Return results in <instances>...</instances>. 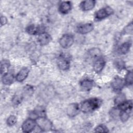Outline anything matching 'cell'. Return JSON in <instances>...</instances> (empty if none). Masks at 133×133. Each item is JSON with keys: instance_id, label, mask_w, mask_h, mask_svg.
I'll use <instances>...</instances> for the list:
<instances>
[{"instance_id": "cell-20", "label": "cell", "mask_w": 133, "mask_h": 133, "mask_svg": "<svg viewBox=\"0 0 133 133\" xmlns=\"http://www.w3.org/2000/svg\"><path fill=\"white\" fill-rule=\"evenodd\" d=\"M131 111L126 110V111H120L119 114V117L121 121L123 122H126L129 118L130 115Z\"/></svg>"}, {"instance_id": "cell-17", "label": "cell", "mask_w": 133, "mask_h": 133, "mask_svg": "<svg viewBox=\"0 0 133 133\" xmlns=\"http://www.w3.org/2000/svg\"><path fill=\"white\" fill-rule=\"evenodd\" d=\"M81 87L86 90H90L94 85V82L92 80L90 79H84L80 83Z\"/></svg>"}, {"instance_id": "cell-4", "label": "cell", "mask_w": 133, "mask_h": 133, "mask_svg": "<svg viewBox=\"0 0 133 133\" xmlns=\"http://www.w3.org/2000/svg\"><path fill=\"white\" fill-rule=\"evenodd\" d=\"M74 37L72 35L66 34L63 35L59 39L60 46L65 49L70 48L74 43Z\"/></svg>"}, {"instance_id": "cell-23", "label": "cell", "mask_w": 133, "mask_h": 133, "mask_svg": "<svg viewBox=\"0 0 133 133\" xmlns=\"http://www.w3.org/2000/svg\"><path fill=\"white\" fill-rule=\"evenodd\" d=\"M133 30V24L132 22H131L128 25H127L123 30L122 34L123 35L126 34H132Z\"/></svg>"}, {"instance_id": "cell-21", "label": "cell", "mask_w": 133, "mask_h": 133, "mask_svg": "<svg viewBox=\"0 0 133 133\" xmlns=\"http://www.w3.org/2000/svg\"><path fill=\"white\" fill-rule=\"evenodd\" d=\"M10 66L9 61L7 60H3L1 62V73L4 75L7 73V70Z\"/></svg>"}, {"instance_id": "cell-1", "label": "cell", "mask_w": 133, "mask_h": 133, "mask_svg": "<svg viewBox=\"0 0 133 133\" xmlns=\"http://www.w3.org/2000/svg\"><path fill=\"white\" fill-rule=\"evenodd\" d=\"M102 100L98 98H92L83 101L80 106L81 111L84 113H90L99 108Z\"/></svg>"}, {"instance_id": "cell-24", "label": "cell", "mask_w": 133, "mask_h": 133, "mask_svg": "<svg viewBox=\"0 0 133 133\" xmlns=\"http://www.w3.org/2000/svg\"><path fill=\"white\" fill-rule=\"evenodd\" d=\"M124 81L125 85L130 86L132 84V72L131 71H128L127 73Z\"/></svg>"}, {"instance_id": "cell-7", "label": "cell", "mask_w": 133, "mask_h": 133, "mask_svg": "<svg viewBox=\"0 0 133 133\" xmlns=\"http://www.w3.org/2000/svg\"><path fill=\"white\" fill-rule=\"evenodd\" d=\"M36 122L34 119L29 118L25 120L22 124L21 129L24 132H32L36 126Z\"/></svg>"}, {"instance_id": "cell-18", "label": "cell", "mask_w": 133, "mask_h": 133, "mask_svg": "<svg viewBox=\"0 0 133 133\" xmlns=\"http://www.w3.org/2000/svg\"><path fill=\"white\" fill-rule=\"evenodd\" d=\"M14 80V76L11 73L7 72L2 76V82L5 85H9L11 84Z\"/></svg>"}, {"instance_id": "cell-26", "label": "cell", "mask_w": 133, "mask_h": 133, "mask_svg": "<svg viewBox=\"0 0 133 133\" xmlns=\"http://www.w3.org/2000/svg\"><path fill=\"white\" fill-rule=\"evenodd\" d=\"M88 54L90 56V57L94 58H97L100 55V50L99 49L97 48H92L89 50Z\"/></svg>"}, {"instance_id": "cell-6", "label": "cell", "mask_w": 133, "mask_h": 133, "mask_svg": "<svg viewBox=\"0 0 133 133\" xmlns=\"http://www.w3.org/2000/svg\"><path fill=\"white\" fill-rule=\"evenodd\" d=\"M125 85L124 79L119 76H116L111 83V87L113 90L116 91H121Z\"/></svg>"}, {"instance_id": "cell-13", "label": "cell", "mask_w": 133, "mask_h": 133, "mask_svg": "<svg viewBox=\"0 0 133 133\" xmlns=\"http://www.w3.org/2000/svg\"><path fill=\"white\" fill-rule=\"evenodd\" d=\"M72 8V4L70 1H63L61 2L58 7V9L60 12L62 14H68Z\"/></svg>"}, {"instance_id": "cell-27", "label": "cell", "mask_w": 133, "mask_h": 133, "mask_svg": "<svg viewBox=\"0 0 133 133\" xmlns=\"http://www.w3.org/2000/svg\"><path fill=\"white\" fill-rule=\"evenodd\" d=\"M17 119L16 116L15 115H11L8 117V118L7 119L6 122L8 126H12L17 123Z\"/></svg>"}, {"instance_id": "cell-16", "label": "cell", "mask_w": 133, "mask_h": 133, "mask_svg": "<svg viewBox=\"0 0 133 133\" xmlns=\"http://www.w3.org/2000/svg\"><path fill=\"white\" fill-rule=\"evenodd\" d=\"M116 107L120 111H131L132 108V100H125L119 104L116 105Z\"/></svg>"}, {"instance_id": "cell-14", "label": "cell", "mask_w": 133, "mask_h": 133, "mask_svg": "<svg viewBox=\"0 0 133 133\" xmlns=\"http://www.w3.org/2000/svg\"><path fill=\"white\" fill-rule=\"evenodd\" d=\"M37 41L41 46H45L50 42L51 37L48 33L44 32L38 35Z\"/></svg>"}, {"instance_id": "cell-8", "label": "cell", "mask_w": 133, "mask_h": 133, "mask_svg": "<svg viewBox=\"0 0 133 133\" xmlns=\"http://www.w3.org/2000/svg\"><path fill=\"white\" fill-rule=\"evenodd\" d=\"M80 106L77 103H70L66 108V114L71 117L76 116L79 112Z\"/></svg>"}, {"instance_id": "cell-3", "label": "cell", "mask_w": 133, "mask_h": 133, "mask_svg": "<svg viewBox=\"0 0 133 133\" xmlns=\"http://www.w3.org/2000/svg\"><path fill=\"white\" fill-rule=\"evenodd\" d=\"M113 14V9L109 6H107L104 8H102L98 10L96 12L95 18L97 20H101L111 16Z\"/></svg>"}, {"instance_id": "cell-11", "label": "cell", "mask_w": 133, "mask_h": 133, "mask_svg": "<svg viewBox=\"0 0 133 133\" xmlns=\"http://www.w3.org/2000/svg\"><path fill=\"white\" fill-rule=\"evenodd\" d=\"M105 61L103 58L101 57H99L97 58L93 65V68L94 71L96 73L101 72L105 66Z\"/></svg>"}, {"instance_id": "cell-10", "label": "cell", "mask_w": 133, "mask_h": 133, "mask_svg": "<svg viewBox=\"0 0 133 133\" xmlns=\"http://www.w3.org/2000/svg\"><path fill=\"white\" fill-rule=\"evenodd\" d=\"M94 25L91 23H86L78 25L76 28L77 32L81 34H86L91 32L94 29Z\"/></svg>"}, {"instance_id": "cell-25", "label": "cell", "mask_w": 133, "mask_h": 133, "mask_svg": "<svg viewBox=\"0 0 133 133\" xmlns=\"http://www.w3.org/2000/svg\"><path fill=\"white\" fill-rule=\"evenodd\" d=\"M34 92V89L31 85H27L24 87L23 89V92L24 95L31 96Z\"/></svg>"}, {"instance_id": "cell-15", "label": "cell", "mask_w": 133, "mask_h": 133, "mask_svg": "<svg viewBox=\"0 0 133 133\" xmlns=\"http://www.w3.org/2000/svg\"><path fill=\"white\" fill-rule=\"evenodd\" d=\"M29 71V70L27 68H23L21 69L17 73L16 76V81L19 82H22L24 81L28 77Z\"/></svg>"}, {"instance_id": "cell-29", "label": "cell", "mask_w": 133, "mask_h": 133, "mask_svg": "<svg viewBox=\"0 0 133 133\" xmlns=\"http://www.w3.org/2000/svg\"><path fill=\"white\" fill-rule=\"evenodd\" d=\"M125 100V97L124 94H121L118 95L114 100L115 104L117 105Z\"/></svg>"}, {"instance_id": "cell-2", "label": "cell", "mask_w": 133, "mask_h": 133, "mask_svg": "<svg viewBox=\"0 0 133 133\" xmlns=\"http://www.w3.org/2000/svg\"><path fill=\"white\" fill-rule=\"evenodd\" d=\"M35 121L39 128L44 131H49L52 128L51 122L47 119L46 116L39 117Z\"/></svg>"}, {"instance_id": "cell-31", "label": "cell", "mask_w": 133, "mask_h": 133, "mask_svg": "<svg viewBox=\"0 0 133 133\" xmlns=\"http://www.w3.org/2000/svg\"><path fill=\"white\" fill-rule=\"evenodd\" d=\"M7 22V19L6 18V17L2 16L1 17V26L5 25Z\"/></svg>"}, {"instance_id": "cell-19", "label": "cell", "mask_w": 133, "mask_h": 133, "mask_svg": "<svg viewBox=\"0 0 133 133\" xmlns=\"http://www.w3.org/2000/svg\"><path fill=\"white\" fill-rule=\"evenodd\" d=\"M131 46V43L130 42H126L123 43L118 48V51L121 55H125L128 53Z\"/></svg>"}, {"instance_id": "cell-12", "label": "cell", "mask_w": 133, "mask_h": 133, "mask_svg": "<svg viewBox=\"0 0 133 133\" xmlns=\"http://www.w3.org/2000/svg\"><path fill=\"white\" fill-rule=\"evenodd\" d=\"M96 2L94 0H87L82 1L80 4V7L83 11L92 10L95 6Z\"/></svg>"}, {"instance_id": "cell-22", "label": "cell", "mask_w": 133, "mask_h": 133, "mask_svg": "<svg viewBox=\"0 0 133 133\" xmlns=\"http://www.w3.org/2000/svg\"><path fill=\"white\" fill-rule=\"evenodd\" d=\"M114 64L115 68L118 70H122L125 69V62L121 59H116L114 62Z\"/></svg>"}, {"instance_id": "cell-5", "label": "cell", "mask_w": 133, "mask_h": 133, "mask_svg": "<svg viewBox=\"0 0 133 133\" xmlns=\"http://www.w3.org/2000/svg\"><path fill=\"white\" fill-rule=\"evenodd\" d=\"M26 32L30 35H39L45 32V28L43 25L31 24L27 26Z\"/></svg>"}, {"instance_id": "cell-28", "label": "cell", "mask_w": 133, "mask_h": 133, "mask_svg": "<svg viewBox=\"0 0 133 133\" xmlns=\"http://www.w3.org/2000/svg\"><path fill=\"white\" fill-rule=\"evenodd\" d=\"M97 132H108L109 130L107 127L103 125H99L97 126L94 130Z\"/></svg>"}, {"instance_id": "cell-9", "label": "cell", "mask_w": 133, "mask_h": 133, "mask_svg": "<svg viewBox=\"0 0 133 133\" xmlns=\"http://www.w3.org/2000/svg\"><path fill=\"white\" fill-rule=\"evenodd\" d=\"M57 63L58 68L60 70L63 71L68 70L70 66V62L69 59L64 56L62 55L59 57V58L57 59Z\"/></svg>"}, {"instance_id": "cell-30", "label": "cell", "mask_w": 133, "mask_h": 133, "mask_svg": "<svg viewBox=\"0 0 133 133\" xmlns=\"http://www.w3.org/2000/svg\"><path fill=\"white\" fill-rule=\"evenodd\" d=\"M23 99V96L20 95H15L12 99V102L14 105L19 104Z\"/></svg>"}]
</instances>
